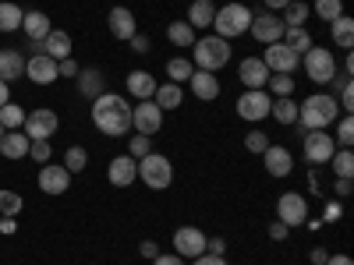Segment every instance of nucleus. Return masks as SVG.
<instances>
[{
  "instance_id": "a18cd8bd",
  "label": "nucleus",
  "mask_w": 354,
  "mask_h": 265,
  "mask_svg": "<svg viewBox=\"0 0 354 265\" xmlns=\"http://www.w3.org/2000/svg\"><path fill=\"white\" fill-rule=\"evenodd\" d=\"M333 138L344 145V149H351V141H354V121H351V113L337 121V135H333Z\"/></svg>"
},
{
  "instance_id": "3c124183",
  "label": "nucleus",
  "mask_w": 354,
  "mask_h": 265,
  "mask_svg": "<svg viewBox=\"0 0 354 265\" xmlns=\"http://www.w3.org/2000/svg\"><path fill=\"white\" fill-rule=\"evenodd\" d=\"M128 43H131V50H135V53H149V36H142V32H135V36H131Z\"/></svg>"
},
{
  "instance_id": "09e8293b",
  "label": "nucleus",
  "mask_w": 354,
  "mask_h": 265,
  "mask_svg": "<svg viewBox=\"0 0 354 265\" xmlns=\"http://www.w3.org/2000/svg\"><path fill=\"white\" fill-rule=\"evenodd\" d=\"M57 71H61L64 78H78V64L71 61V57H64V61H57Z\"/></svg>"
},
{
  "instance_id": "5701e85b",
  "label": "nucleus",
  "mask_w": 354,
  "mask_h": 265,
  "mask_svg": "<svg viewBox=\"0 0 354 265\" xmlns=\"http://www.w3.org/2000/svg\"><path fill=\"white\" fill-rule=\"evenodd\" d=\"M39 53L53 57V61H64V57H71V36H68V32H61V28H50V36L43 39Z\"/></svg>"
},
{
  "instance_id": "052dcab7",
  "label": "nucleus",
  "mask_w": 354,
  "mask_h": 265,
  "mask_svg": "<svg viewBox=\"0 0 354 265\" xmlns=\"http://www.w3.org/2000/svg\"><path fill=\"white\" fill-rule=\"evenodd\" d=\"M337 219H340V205L330 202V205H326V223H337Z\"/></svg>"
},
{
  "instance_id": "dca6fc26",
  "label": "nucleus",
  "mask_w": 354,
  "mask_h": 265,
  "mask_svg": "<svg viewBox=\"0 0 354 265\" xmlns=\"http://www.w3.org/2000/svg\"><path fill=\"white\" fill-rule=\"evenodd\" d=\"M68 184H71V173H68V166L46 163V166L39 170V188H43L46 195H64V191H68Z\"/></svg>"
},
{
  "instance_id": "603ef678",
  "label": "nucleus",
  "mask_w": 354,
  "mask_h": 265,
  "mask_svg": "<svg viewBox=\"0 0 354 265\" xmlns=\"http://www.w3.org/2000/svg\"><path fill=\"white\" fill-rule=\"evenodd\" d=\"M287 233H290V226H283L280 219H277V223H270V237H273V241H283Z\"/></svg>"
},
{
  "instance_id": "39448f33",
  "label": "nucleus",
  "mask_w": 354,
  "mask_h": 265,
  "mask_svg": "<svg viewBox=\"0 0 354 265\" xmlns=\"http://www.w3.org/2000/svg\"><path fill=\"white\" fill-rule=\"evenodd\" d=\"M138 181L145 188H153V191H167L170 181H174V163L160 153H149V156H142L138 159Z\"/></svg>"
},
{
  "instance_id": "a19ab883",
  "label": "nucleus",
  "mask_w": 354,
  "mask_h": 265,
  "mask_svg": "<svg viewBox=\"0 0 354 265\" xmlns=\"http://www.w3.org/2000/svg\"><path fill=\"white\" fill-rule=\"evenodd\" d=\"M149 153H153V138H149V135H131L128 156H131V159H142V156H149Z\"/></svg>"
},
{
  "instance_id": "1a4fd4ad",
  "label": "nucleus",
  "mask_w": 354,
  "mask_h": 265,
  "mask_svg": "<svg viewBox=\"0 0 354 265\" xmlns=\"http://www.w3.org/2000/svg\"><path fill=\"white\" fill-rule=\"evenodd\" d=\"M277 219H280L283 226H305V219H308V202H305V195H298V191L280 195V198H277Z\"/></svg>"
},
{
  "instance_id": "0eeeda50",
  "label": "nucleus",
  "mask_w": 354,
  "mask_h": 265,
  "mask_svg": "<svg viewBox=\"0 0 354 265\" xmlns=\"http://www.w3.org/2000/svg\"><path fill=\"white\" fill-rule=\"evenodd\" d=\"M57 113L50 110V106H39V110H32V113H25V135L32 138V141H50L53 135H57Z\"/></svg>"
},
{
  "instance_id": "f3484780",
  "label": "nucleus",
  "mask_w": 354,
  "mask_h": 265,
  "mask_svg": "<svg viewBox=\"0 0 354 265\" xmlns=\"http://www.w3.org/2000/svg\"><path fill=\"white\" fill-rule=\"evenodd\" d=\"M238 78L245 88H262L266 81H270V68L262 64V57H245V61L238 64Z\"/></svg>"
},
{
  "instance_id": "393cba45",
  "label": "nucleus",
  "mask_w": 354,
  "mask_h": 265,
  "mask_svg": "<svg viewBox=\"0 0 354 265\" xmlns=\"http://www.w3.org/2000/svg\"><path fill=\"white\" fill-rule=\"evenodd\" d=\"M25 75V57L18 50H0V81H18Z\"/></svg>"
},
{
  "instance_id": "9d476101",
  "label": "nucleus",
  "mask_w": 354,
  "mask_h": 265,
  "mask_svg": "<svg viewBox=\"0 0 354 265\" xmlns=\"http://www.w3.org/2000/svg\"><path fill=\"white\" fill-rule=\"evenodd\" d=\"M131 128H135V135H149L153 138L163 128V110L153 99H142L138 106H131Z\"/></svg>"
},
{
  "instance_id": "6e6d98bb",
  "label": "nucleus",
  "mask_w": 354,
  "mask_h": 265,
  "mask_svg": "<svg viewBox=\"0 0 354 265\" xmlns=\"http://www.w3.org/2000/svg\"><path fill=\"white\" fill-rule=\"evenodd\" d=\"M333 191H337L340 198H347V195H351V177H337V184H333Z\"/></svg>"
},
{
  "instance_id": "6ab92c4d",
  "label": "nucleus",
  "mask_w": 354,
  "mask_h": 265,
  "mask_svg": "<svg viewBox=\"0 0 354 265\" xmlns=\"http://www.w3.org/2000/svg\"><path fill=\"white\" fill-rule=\"evenodd\" d=\"M188 85H192V96L202 99V103H213L220 96V78L213 71H192Z\"/></svg>"
},
{
  "instance_id": "c85d7f7f",
  "label": "nucleus",
  "mask_w": 354,
  "mask_h": 265,
  "mask_svg": "<svg viewBox=\"0 0 354 265\" xmlns=\"http://www.w3.org/2000/svg\"><path fill=\"white\" fill-rule=\"evenodd\" d=\"M308 14H312V8L305 4V0H290V4L280 11V21H283L287 28H305Z\"/></svg>"
},
{
  "instance_id": "8fccbe9b",
  "label": "nucleus",
  "mask_w": 354,
  "mask_h": 265,
  "mask_svg": "<svg viewBox=\"0 0 354 265\" xmlns=\"http://www.w3.org/2000/svg\"><path fill=\"white\" fill-rule=\"evenodd\" d=\"M223 251H227V241L223 237H209V241H205V255H220L223 258Z\"/></svg>"
},
{
  "instance_id": "de8ad7c7",
  "label": "nucleus",
  "mask_w": 354,
  "mask_h": 265,
  "mask_svg": "<svg viewBox=\"0 0 354 265\" xmlns=\"http://www.w3.org/2000/svg\"><path fill=\"white\" fill-rule=\"evenodd\" d=\"M337 106H340L344 113H351V106H354V88H351V78H340V99H337Z\"/></svg>"
},
{
  "instance_id": "f03ea898",
  "label": "nucleus",
  "mask_w": 354,
  "mask_h": 265,
  "mask_svg": "<svg viewBox=\"0 0 354 265\" xmlns=\"http://www.w3.org/2000/svg\"><path fill=\"white\" fill-rule=\"evenodd\" d=\"M337 117H340V106H337V99L326 96V92H315V96H308L305 103H298V121H301L308 131H326Z\"/></svg>"
},
{
  "instance_id": "cd10ccee",
  "label": "nucleus",
  "mask_w": 354,
  "mask_h": 265,
  "mask_svg": "<svg viewBox=\"0 0 354 265\" xmlns=\"http://www.w3.org/2000/svg\"><path fill=\"white\" fill-rule=\"evenodd\" d=\"M181 99H185V92H181V85H177V81L156 85V92H153V103L160 110H177V106H181Z\"/></svg>"
},
{
  "instance_id": "9b49d317",
  "label": "nucleus",
  "mask_w": 354,
  "mask_h": 265,
  "mask_svg": "<svg viewBox=\"0 0 354 265\" xmlns=\"http://www.w3.org/2000/svg\"><path fill=\"white\" fill-rule=\"evenodd\" d=\"M205 233L198 230V226H181L174 233V255H181V258H198V255H205Z\"/></svg>"
},
{
  "instance_id": "680f3d73",
  "label": "nucleus",
  "mask_w": 354,
  "mask_h": 265,
  "mask_svg": "<svg viewBox=\"0 0 354 265\" xmlns=\"http://www.w3.org/2000/svg\"><path fill=\"white\" fill-rule=\"evenodd\" d=\"M262 4L270 8V14H273V11H283V8L290 4V0H262Z\"/></svg>"
},
{
  "instance_id": "bf43d9fd",
  "label": "nucleus",
  "mask_w": 354,
  "mask_h": 265,
  "mask_svg": "<svg viewBox=\"0 0 354 265\" xmlns=\"http://www.w3.org/2000/svg\"><path fill=\"white\" fill-rule=\"evenodd\" d=\"M326 265H354V258H351V255H330Z\"/></svg>"
},
{
  "instance_id": "a878e982",
  "label": "nucleus",
  "mask_w": 354,
  "mask_h": 265,
  "mask_svg": "<svg viewBox=\"0 0 354 265\" xmlns=\"http://www.w3.org/2000/svg\"><path fill=\"white\" fill-rule=\"evenodd\" d=\"M213 18H216L213 0H192V8H188V25L192 28H213Z\"/></svg>"
},
{
  "instance_id": "c9c22d12",
  "label": "nucleus",
  "mask_w": 354,
  "mask_h": 265,
  "mask_svg": "<svg viewBox=\"0 0 354 265\" xmlns=\"http://www.w3.org/2000/svg\"><path fill=\"white\" fill-rule=\"evenodd\" d=\"M78 92H82V96H88V99H96V96L103 92V75H100L96 68H88V71H82V81H78Z\"/></svg>"
},
{
  "instance_id": "4be33fe9",
  "label": "nucleus",
  "mask_w": 354,
  "mask_h": 265,
  "mask_svg": "<svg viewBox=\"0 0 354 265\" xmlns=\"http://www.w3.org/2000/svg\"><path fill=\"white\" fill-rule=\"evenodd\" d=\"M28 145H32V138H28V135L4 131V138H0V156H4V159H25L28 156Z\"/></svg>"
},
{
  "instance_id": "4c0bfd02",
  "label": "nucleus",
  "mask_w": 354,
  "mask_h": 265,
  "mask_svg": "<svg viewBox=\"0 0 354 265\" xmlns=\"http://www.w3.org/2000/svg\"><path fill=\"white\" fill-rule=\"evenodd\" d=\"M330 163H333V173H337V177H354V156H351V149L333 153Z\"/></svg>"
},
{
  "instance_id": "49530a36",
  "label": "nucleus",
  "mask_w": 354,
  "mask_h": 265,
  "mask_svg": "<svg viewBox=\"0 0 354 265\" xmlns=\"http://www.w3.org/2000/svg\"><path fill=\"white\" fill-rule=\"evenodd\" d=\"M28 156H32L36 163H50L53 145H50V141H32V145H28Z\"/></svg>"
},
{
  "instance_id": "b1692460",
  "label": "nucleus",
  "mask_w": 354,
  "mask_h": 265,
  "mask_svg": "<svg viewBox=\"0 0 354 265\" xmlns=\"http://www.w3.org/2000/svg\"><path fill=\"white\" fill-rule=\"evenodd\" d=\"M124 85H128V92L142 103V99H153V92H156V78L149 75V71H131L128 78H124Z\"/></svg>"
},
{
  "instance_id": "a211bd4d",
  "label": "nucleus",
  "mask_w": 354,
  "mask_h": 265,
  "mask_svg": "<svg viewBox=\"0 0 354 265\" xmlns=\"http://www.w3.org/2000/svg\"><path fill=\"white\" fill-rule=\"evenodd\" d=\"M106 25H110V36L113 39H131L135 32H138V25H135V14L128 11V8H110V14H106Z\"/></svg>"
},
{
  "instance_id": "bb28decb",
  "label": "nucleus",
  "mask_w": 354,
  "mask_h": 265,
  "mask_svg": "<svg viewBox=\"0 0 354 265\" xmlns=\"http://www.w3.org/2000/svg\"><path fill=\"white\" fill-rule=\"evenodd\" d=\"M21 28L28 39H46L50 36V18L43 11H25L21 14Z\"/></svg>"
},
{
  "instance_id": "412c9836",
  "label": "nucleus",
  "mask_w": 354,
  "mask_h": 265,
  "mask_svg": "<svg viewBox=\"0 0 354 265\" xmlns=\"http://www.w3.org/2000/svg\"><path fill=\"white\" fill-rule=\"evenodd\" d=\"M262 163H266V173L270 177H287L294 170V156L283 149V145H270V149L262 153Z\"/></svg>"
},
{
  "instance_id": "7c9ffc66",
  "label": "nucleus",
  "mask_w": 354,
  "mask_h": 265,
  "mask_svg": "<svg viewBox=\"0 0 354 265\" xmlns=\"http://www.w3.org/2000/svg\"><path fill=\"white\" fill-rule=\"evenodd\" d=\"M270 117H277L280 124H298V103H294L290 96H277L270 103Z\"/></svg>"
},
{
  "instance_id": "72a5a7b5",
  "label": "nucleus",
  "mask_w": 354,
  "mask_h": 265,
  "mask_svg": "<svg viewBox=\"0 0 354 265\" xmlns=\"http://www.w3.org/2000/svg\"><path fill=\"white\" fill-rule=\"evenodd\" d=\"M21 124H25V110L18 103H4V106H0V128H4V131H21Z\"/></svg>"
},
{
  "instance_id": "2f4dec72",
  "label": "nucleus",
  "mask_w": 354,
  "mask_h": 265,
  "mask_svg": "<svg viewBox=\"0 0 354 265\" xmlns=\"http://www.w3.org/2000/svg\"><path fill=\"white\" fill-rule=\"evenodd\" d=\"M283 43L298 53V57H305L315 43H312V36H308V28H283Z\"/></svg>"
},
{
  "instance_id": "473e14b6",
  "label": "nucleus",
  "mask_w": 354,
  "mask_h": 265,
  "mask_svg": "<svg viewBox=\"0 0 354 265\" xmlns=\"http://www.w3.org/2000/svg\"><path fill=\"white\" fill-rule=\"evenodd\" d=\"M21 8L11 4V0H0V32H15V28H21Z\"/></svg>"
},
{
  "instance_id": "7ed1b4c3",
  "label": "nucleus",
  "mask_w": 354,
  "mask_h": 265,
  "mask_svg": "<svg viewBox=\"0 0 354 265\" xmlns=\"http://www.w3.org/2000/svg\"><path fill=\"white\" fill-rule=\"evenodd\" d=\"M192 57H195V71H220L230 61V43L220 36H202L192 43Z\"/></svg>"
},
{
  "instance_id": "c756f323",
  "label": "nucleus",
  "mask_w": 354,
  "mask_h": 265,
  "mask_svg": "<svg viewBox=\"0 0 354 265\" xmlns=\"http://www.w3.org/2000/svg\"><path fill=\"white\" fill-rule=\"evenodd\" d=\"M330 32H333V43H337L340 50H351V46H354V18H347V14L333 18V21H330Z\"/></svg>"
},
{
  "instance_id": "2eb2a0df",
  "label": "nucleus",
  "mask_w": 354,
  "mask_h": 265,
  "mask_svg": "<svg viewBox=\"0 0 354 265\" xmlns=\"http://www.w3.org/2000/svg\"><path fill=\"white\" fill-rule=\"evenodd\" d=\"M25 75L32 78L36 85H53L57 78H61V71H57V61L53 57H46V53H32L25 61Z\"/></svg>"
},
{
  "instance_id": "423d86ee",
  "label": "nucleus",
  "mask_w": 354,
  "mask_h": 265,
  "mask_svg": "<svg viewBox=\"0 0 354 265\" xmlns=\"http://www.w3.org/2000/svg\"><path fill=\"white\" fill-rule=\"evenodd\" d=\"M305 75H308L315 85H330V81L337 78V57H333V50L312 46V50L305 53Z\"/></svg>"
},
{
  "instance_id": "4468645a",
  "label": "nucleus",
  "mask_w": 354,
  "mask_h": 265,
  "mask_svg": "<svg viewBox=\"0 0 354 265\" xmlns=\"http://www.w3.org/2000/svg\"><path fill=\"white\" fill-rule=\"evenodd\" d=\"M252 36L262 43V46H270V43H280L283 39V21H280V14H270V11H266V14H259V18H252Z\"/></svg>"
},
{
  "instance_id": "f257e3e1",
  "label": "nucleus",
  "mask_w": 354,
  "mask_h": 265,
  "mask_svg": "<svg viewBox=\"0 0 354 265\" xmlns=\"http://www.w3.org/2000/svg\"><path fill=\"white\" fill-rule=\"evenodd\" d=\"M93 124L106 138L128 135L131 131V103L124 96H117V92H100L93 99Z\"/></svg>"
},
{
  "instance_id": "aec40b11",
  "label": "nucleus",
  "mask_w": 354,
  "mask_h": 265,
  "mask_svg": "<svg viewBox=\"0 0 354 265\" xmlns=\"http://www.w3.org/2000/svg\"><path fill=\"white\" fill-rule=\"evenodd\" d=\"M106 177H110V184H113V188H128V184H135V177H138V159H131V156H117V159H110Z\"/></svg>"
},
{
  "instance_id": "ddd939ff",
  "label": "nucleus",
  "mask_w": 354,
  "mask_h": 265,
  "mask_svg": "<svg viewBox=\"0 0 354 265\" xmlns=\"http://www.w3.org/2000/svg\"><path fill=\"white\" fill-rule=\"evenodd\" d=\"M337 153V145H333V135L326 131H308L305 135V159L322 166V163H330V156Z\"/></svg>"
},
{
  "instance_id": "4d7b16f0",
  "label": "nucleus",
  "mask_w": 354,
  "mask_h": 265,
  "mask_svg": "<svg viewBox=\"0 0 354 265\" xmlns=\"http://www.w3.org/2000/svg\"><path fill=\"white\" fill-rule=\"evenodd\" d=\"M138 251H142L145 258H156V255H160V244H156V241H142V248H138Z\"/></svg>"
},
{
  "instance_id": "c03bdc74",
  "label": "nucleus",
  "mask_w": 354,
  "mask_h": 265,
  "mask_svg": "<svg viewBox=\"0 0 354 265\" xmlns=\"http://www.w3.org/2000/svg\"><path fill=\"white\" fill-rule=\"evenodd\" d=\"M270 145H273V141H270V135H266V131H248V135H245V149L255 153V156H262Z\"/></svg>"
},
{
  "instance_id": "58836bf2",
  "label": "nucleus",
  "mask_w": 354,
  "mask_h": 265,
  "mask_svg": "<svg viewBox=\"0 0 354 265\" xmlns=\"http://www.w3.org/2000/svg\"><path fill=\"white\" fill-rule=\"evenodd\" d=\"M312 11H315L322 21H333V18H340V14H344V4H340V0H315Z\"/></svg>"
},
{
  "instance_id": "6e6552de",
  "label": "nucleus",
  "mask_w": 354,
  "mask_h": 265,
  "mask_svg": "<svg viewBox=\"0 0 354 265\" xmlns=\"http://www.w3.org/2000/svg\"><path fill=\"white\" fill-rule=\"evenodd\" d=\"M262 64L270 68V75H294V68L301 64V57H298V53H294V50L280 39V43H270V46H266Z\"/></svg>"
},
{
  "instance_id": "69168bd1",
  "label": "nucleus",
  "mask_w": 354,
  "mask_h": 265,
  "mask_svg": "<svg viewBox=\"0 0 354 265\" xmlns=\"http://www.w3.org/2000/svg\"><path fill=\"white\" fill-rule=\"evenodd\" d=\"M0 138H4V128H0Z\"/></svg>"
},
{
  "instance_id": "e433bc0d",
  "label": "nucleus",
  "mask_w": 354,
  "mask_h": 265,
  "mask_svg": "<svg viewBox=\"0 0 354 265\" xmlns=\"http://www.w3.org/2000/svg\"><path fill=\"white\" fill-rule=\"evenodd\" d=\"M192 71H195V68H192V61H185V57H170V61H167V78L177 81V85L188 81Z\"/></svg>"
},
{
  "instance_id": "37998d69",
  "label": "nucleus",
  "mask_w": 354,
  "mask_h": 265,
  "mask_svg": "<svg viewBox=\"0 0 354 265\" xmlns=\"http://www.w3.org/2000/svg\"><path fill=\"white\" fill-rule=\"evenodd\" d=\"M270 92H273V99L277 96H294V78L290 75H270Z\"/></svg>"
},
{
  "instance_id": "79ce46f5",
  "label": "nucleus",
  "mask_w": 354,
  "mask_h": 265,
  "mask_svg": "<svg viewBox=\"0 0 354 265\" xmlns=\"http://www.w3.org/2000/svg\"><path fill=\"white\" fill-rule=\"evenodd\" d=\"M21 195L18 191H0V216H18L21 213Z\"/></svg>"
},
{
  "instance_id": "5fc2aeb1",
  "label": "nucleus",
  "mask_w": 354,
  "mask_h": 265,
  "mask_svg": "<svg viewBox=\"0 0 354 265\" xmlns=\"http://www.w3.org/2000/svg\"><path fill=\"white\" fill-rule=\"evenodd\" d=\"M192 265H227L220 255H198V258H192Z\"/></svg>"
},
{
  "instance_id": "f8f14e48",
  "label": "nucleus",
  "mask_w": 354,
  "mask_h": 265,
  "mask_svg": "<svg viewBox=\"0 0 354 265\" xmlns=\"http://www.w3.org/2000/svg\"><path fill=\"white\" fill-rule=\"evenodd\" d=\"M270 103H273L270 92H262V88H248V92L238 99V117H241V121H262V117H270Z\"/></svg>"
},
{
  "instance_id": "f704fd0d",
  "label": "nucleus",
  "mask_w": 354,
  "mask_h": 265,
  "mask_svg": "<svg viewBox=\"0 0 354 265\" xmlns=\"http://www.w3.org/2000/svg\"><path fill=\"white\" fill-rule=\"evenodd\" d=\"M167 39H170L174 46H181V50H188V46L195 43V28H192L188 21H174V25L167 28Z\"/></svg>"
},
{
  "instance_id": "20e7f679",
  "label": "nucleus",
  "mask_w": 354,
  "mask_h": 265,
  "mask_svg": "<svg viewBox=\"0 0 354 265\" xmlns=\"http://www.w3.org/2000/svg\"><path fill=\"white\" fill-rule=\"evenodd\" d=\"M252 11L245 8V4H238V0H234V4H223L220 11H216V18H213V28L216 32L213 36H220V39H234V36H245L248 32V25H252Z\"/></svg>"
},
{
  "instance_id": "13d9d810",
  "label": "nucleus",
  "mask_w": 354,
  "mask_h": 265,
  "mask_svg": "<svg viewBox=\"0 0 354 265\" xmlns=\"http://www.w3.org/2000/svg\"><path fill=\"white\" fill-rule=\"evenodd\" d=\"M326 258H330L326 248H315V251H312V265H326Z\"/></svg>"
},
{
  "instance_id": "e2e57ef3",
  "label": "nucleus",
  "mask_w": 354,
  "mask_h": 265,
  "mask_svg": "<svg viewBox=\"0 0 354 265\" xmlns=\"http://www.w3.org/2000/svg\"><path fill=\"white\" fill-rule=\"evenodd\" d=\"M15 216H4V219H0V233H15Z\"/></svg>"
},
{
  "instance_id": "864d4df0",
  "label": "nucleus",
  "mask_w": 354,
  "mask_h": 265,
  "mask_svg": "<svg viewBox=\"0 0 354 265\" xmlns=\"http://www.w3.org/2000/svg\"><path fill=\"white\" fill-rule=\"evenodd\" d=\"M153 265H185V258L181 255H156Z\"/></svg>"
},
{
  "instance_id": "0e129e2a",
  "label": "nucleus",
  "mask_w": 354,
  "mask_h": 265,
  "mask_svg": "<svg viewBox=\"0 0 354 265\" xmlns=\"http://www.w3.org/2000/svg\"><path fill=\"white\" fill-rule=\"evenodd\" d=\"M4 103H11V85L0 81V106H4Z\"/></svg>"
},
{
  "instance_id": "ea45409f",
  "label": "nucleus",
  "mask_w": 354,
  "mask_h": 265,
  "mask_svg": "<svg viewBox=\"0 0 354 265\" xmlns=\"http://www.w3.org/2000/svg\"><path fill=\"white\" fill-rule=\"evenodd\" d=\"M85 163H88V153L82 149V145H71V149L64 153V166H68V173H82Z\"/></svg>"
}]
</instances>
